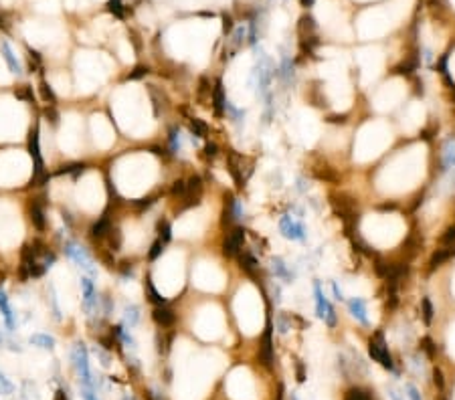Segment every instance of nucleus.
<instances>
[{
    "label": "nucleus",
    "instance_id": "28",
    "mask_svg": "<svg viewBox=\"0 0 455 400\" xmlns=\"http://www.w3.org/2000/svg\"><path fill=\"white\" fill-rule=\"evenodd\" d=\"M229 215H231L235 221H243V219H245V206H243V202H241L239 198H233V200H231V210H229Z\"/></svg>",
    "mask_w": 455,
    "mask_h": 400
},
{
    "label": "nucleus",
    "instance_id": "47",
    "mask_svg": "<svg viewBox=\"0 0 455 400\" xmlns=\"http://www.w3.org/2000/svg\"><path fill=\"white\" fill-rule=\"evenodd\" d=\"M332 293H334V297H336L338 301H342V299H344V293H342L340 285H338L336 281H332Z\"/></svg>",
    "mask_w": 455,
    "mask_h": 400
},
{
    "label": "nucleus",
    "instance_id": "46",
    "mask_svg": "<svg viewBox=\"0 0 455 400\" xmlns=\"http://www.w3.org/2000/svg\"><path fill=\"white\" fill-rule=\"evenodd\" d=\"M453 241H455V227H451V229H449L445 234H443V236H441V243H445V245H447V243H453Z\"/></svg>",
    "mask_w": 455,
    "mask_h": 400
},
{
    "label": "nucleus",
    "instance_id": "27",
    "mask_svg": "<svg viewBox=\"0 0 455 400\" xmlns=\"http://www.w3.org/2000/svg\"><path fill=\"white\" fill-rule=\"evenodd\" d=\"M49 305H51V311H53V317L55 319H61V307H59V299H57V291H55V285L49 283Z\"/></svg>",
    "mask_w": 455,
    "mask_h": 400
},
{
    "label": "nucleus",
    "instance_id": "26",
    "mask_svg": "<svg viewBox=\"0 0 455 400\" xmlns=\"http://www.w3.org/2000/svg\"><path fill=\"white\" fill-rule=\"evenodd\" d=\"M168 142H170V150L174 154H180L182 152V136H180V129L178 127H170Z\"/></svg>",
    "mask_w": 455,
    "mask_h": 400
},
{
    "label": "nucleus",
    "instance_id": "42",
    "mask_svg": "<svg viewBox=\"0 0 455 400\" xmlns=\"http://www.w3.org/2000/svg\"><path fill=\"white\" fill-rule=\"evenodd\" d=\"M110 10L114 12L117 18H121L123 16V4H121V0H110Z\"/></svg>",
    "mask_w": 455,
    "mask_h": 400
},
{
    "label": "nucleus",
    "instance_id": "51",
    "mask_svg": "<svg viewBox=\"0 0 455 400\" xmlns=\"http://www.w3.org/2000/svg\"><path fill=\"white\" fill-rule=\"evenodd\" d=\"M205 150H207V152H205V154H207V156H209V158H211V156H215V154H217V146H215V144H209V146H207V148H205Z\"/></svg>",
    "mask_w": 455,
    "mask_h": 400
},
{
    "label": "nucleus",
    "instance_id": "43",
    "mask_svg": "<svg viewBox=\"0 0 455 400\" xmlns=\"http://www.w3.org/2000/svg\"><path fill=\"white\" fill-rule=\"evenodd\" d=\"M405 392H407L409 400H423L421 394H419V390H417V386H413V384H407L405 386Z\"/></svg>",
    "mask_w": 455,
    "mask_h": 400
},
{
    "label": "nucleus",
    "instance_id": "7",
    "mask_svg": "<svg viewBox=\"0 0 455 400\" xmlns=\"http://www.w3.org/2000/svg\"><path fill=\"white\" fill-rule=\"evenodd\" d=\"M314 301H316V313H318V317L326 326L334 328L336 326V311H334L332 303L328 301V297L324 295V291H322V287H320L318 281H314Z\"/></svg>",
    "mask_w": 455,
    "mask_h": 400
},
{
    "label": "nucleus",
    "instance_id": "4",
    "mask_svg": "<svg viewBox=\"0 0 455 400\" xmlns=\"http://www.w3.org/2000/svg\"><path fill=\"white\" fill-rule=\"evenodd\" d=\"M280 232L282 236L287 241H295V243H304L308 238V229L301 221V217H295V215H284L280 219Z\"/></svg>",
    "mask_w": 455,
    "mask_h": 400
},
{
    "label": "nucleus",
    "instance_id": "41",
    "mask_svg": "<svg viewBox=\"0 0 455 400\" xmlns=\"http://www.w3.org/2000/svg\"><path fill=\"white\" fill-rule=\"evenodd\" d=\"M45 117L53 123V125H57L59 123V112L55 110V105H47V110H45Z\"/></svg>",
    "mask_w": 455,
    "mask_h": 400
},
{
    "label": "nucleus",
    "instance_id": "48",
    "mask_svg": "<svg viewBox=\"0 0 455 400\" xmlns=\"http://www.w3.org/2000/svg\"><path fill=\"white\" fill-rule=\"evenodd\" d=\"M83 400H97V396L93 394V388H83Z\"/></svg>",
    "mask_w": 455,
    "mask_h": 400
},
{
    "label": "nucleus",
    "instance_id": "14",
    "mask_svg": "<svg viewBox=\"0 0 455 400\" xmlns=\"http://www.w3.org/2000/svg\"><path fill=\"white\" fill-rule=\"evenodd\" d=\"M31 221H33V227L39 230V232H43V230L47 229L45 208H43V204H41V200H39V198H35V200H33V204H31Z\"/></svg>",
    "mask_w": 455,
    "mask_h": 400
},
{
    "label": "nucleus",
    "instance_id": "9",
    "mask_svg": "<svg viewBox=\"0 0 455 400\" xmlns=\"http://www.w3.org/2000/svg\"><path fill=\"white\" fill-rule=\"evenodd\" d=\"M0 313H2V319H4V326H6V332L14 334L16 332V313L10 305V299H8L4 289H0Z\"/></svg>",
    "mask_w": 455,
    "mask_h": 400
},
{
    "label": "nucleus",
    "instance_id": "40",
    "mask_svg": "<svg viewBox=\"0 0 455 400\" xmlns=\"http://www.w3.org/2000/svg\"><path fill=\"white\" fill-rule=\"evenodd\" d=\"M170 192L174 194V196H184V192H186V182H184V180H176L174 186L170 188Z\"/></svg>",
    "mask_w": 455,
    "mask_h": 400
},
{
    "label": "nucleus",
    "instance_id": "45",
    "mask_svg": "<svg viewBox=\"0 0 455 400\" xmlns=\"http://www.w3.org/2000/svg\"><path fill=\"white\" fill-rule=\"evenodd\" d=\"M277 328H280V334H285V332L289 330V324L285 322L284 313H280V315H277Z\"/></svg>",
    "mask_w": 455,
    "mask_h": 400
},
{
    "label": "nucleus",
    "instance_id": "44",
    "mask_svg": "<svg viewBox=\"0 0 455 400\" xmlns=\"http://www.w3.org/2000/svg\"><path fill=\"white\" fill-rule=\"evenodd\" d=\"M433 382H435L439 388H443V386H445V382H443V374H441V370H439V368H435V370H433Z\"/></svg>",
    "mask_w": 455,
    "mask_h": 400
},
{
    "label": "nucleus",
    "instance_id": "39",
    "mask_svg": "<svg viewBox=\"0 0 455 400\" xmlns=\"http://www.w3.org/2000/svg\"><path fill=\"white\" fill-rule=\"evenodd\" d=\"M423 317H425V324H431V319H433V307L427 297L423 299Z\"/></svg>",
    "mask_w": 455,
    "mask_h": 400
},
{
    "label": "nucleus",
    "instance_id": "20",
    "mask_svg": "<svg viewBox=\"0 0 455 400\" xmlns=\"http://www.w3.org/2000/svg\"><path fill=\"white\" fill-rule=\"evenodd\" d=\"M211 97H213V108H215V112H217V114H223V112H225V101H227V97H225V93H223V83H221V81H217V85H215Z\"/></svg>",
    "mask_w": 455,
    "mask_h": 400
},
{
    "label": "nucleus",
    "instance_id": "29",
    "mask_svg": "<svg viewBox=\"0 0 455 400\" xmlns=\"http://www.w3.org/2000/svg\"><path fill=\"white\" fill-rule=\"evenodd\" d=\"M146 287H148V295H150V301H152V303H156V305H166V299L158 293V289H156V285L152 283V279L146 281Z\"/></svg>",
    "mask_w": 455,
    "mask_h": 400
},
{
    "label": "nucleus",
    "instance_id": "58",
    "mask_svg": "<svg viewBox=\"0 0 455 400\" xmlns=\"http://www.w3.org/2000/svg\"><path fill=\"white\" fill-rule=\"evenodd\" d=\"M269 2H271V4H284L285 0H269Z\"/></svg>",
    "mask_w": 455,
    "mask_h": 400
},
{
    "label": "nucleus",
    "instance_id": "17",
    "mask_svg": "<svg viewBox=\"0 0 455 400\" xmlns=\"http://www.w3.org/2000/svg\"><path fill=\"white\" fill-rule=\"evenodd\" d=\"M152 317L162 328H170L172 324H174V313H172L168 307H164V305H156L154 311H152Z\"/></svg>",
    "mask_w": 455,
    "mask_h": 400
},
{
    "label": "nucleus",
    "instance_id": "49",
    "mask_svg": "<svg viewBox=\"0 0 455 400\" xmlns=\"http://www.w3.org/2000/svg\"><path fill=\"white\" fill-rule=\"evenodd\" d=\"M148 73V69H144V67H138L132 75H130V79H138V77H142V75H146Z\"/></svg>",
    "mask_w": 455,
    "mask_h": 400
},
{
    "label": "nucleus",
    "instance_id": "13",
    "mask_svg": "<svg viewBox=\"0 0 455 400\" xmlns=\"http://www.w3.org/2000/svg\"><path fill=\"white\" fill-rule=\"evenodd\" d=\"M348 309H350V315L358 322V324H362V326H368V317H366V303H364V299H360V297H352L350 301H348Z\"/></svg>",
    "mask_w": 455,
    "mask_h": 400
},
{
    "label": "nucleus",
    "instance_id": "10",
    "mask_svg": "<svg viewBox=\"0 0 455 400\" xmlns=\"http://www.w3.org/2000/svg\"><path fill=\"white\" fill-rule=\"evenodd\" d=\"M243 241H245V230L243 229H233L225 238V245H223V251L225 255H237L243 247Z\"/></svg>",
    "mask_w": 455,
    "mask_h": 400
},
{
    "label": "nucleus",
    "instance_id": "59",
    "mask_svg": "<svg viewBox=\"0 0 455 400\" xmlns=\"http://www.w3.org/2000/svg\"><path fill=\"white\" fill-rule=\"evenodd\" d=\"M291 400H299V398H297V394H291Z\"/></svg>",
    "mask_w": 455,
    "mask_h": 400
},
{
    "label": "nucleus",
    "instance_id": "2",
    "mask_svg": "<svg viewBox=\"0 0 455 400\" xmlns=\"http://www.w3.org/2000/svg\"><path fill=\"white\" fill-rule=\"evenodd\" d=\"M29 154L33 158V168H35V174H33V182L35 186H43L49 182V174L45 172V162H43V154H41V129L39 125H35L31 131H29Z\"/></svg>",
    "mask_w": 455,
    "mask_h": 400
},
{
    "label": "nucleus",
    "instance_id": "34",
    "mask_svg": "<svg viewBox=\"0 0 455 400\" xmlns=\"http://www.w3.org/2000/svg\"><path fill=\"white\" fill-rule=\"evenodd\" d=\"M164 247H166V243H162L160 238H156L154 241V245L150 247V253H148V257H150V261H156L160 255H162V251H164Z\"/></svg>",
    "mask_w": 455,
    "mask_h": 400
},
{
    "label": "nucleus",
    "instance_id": "57",
    "mask_svg": "<svg viewBox=\"0 0 455 400\" xmlns=\"http://www.w3.org/2000/svg\"><path fill=\"white\" fill-rule=\"evenodd\" d=\"M299 2H301V6H306V8H308V6H312V4H314V0H299Z\"/></svg>",
    "mask_w": 455,
    "mask_h": 400
},
{
    "label": "nucleus",
    "instance_id": "50",
    "mask_svg": "<svg viewBox=\"0 0 455 400\" xmlns=\"http://www.w3.org/2000/svg\"><path fill=\"white\" fill-rule=\"evenodd\" d=\"M389 396H391V400H405L397 388H389Z\"/></svg>",
    "mask_w": 455,
    "mask_h": 400
},
{
    "label": "nucleus",
    "instance_id": "24",
    "mask_svg": "<svg viewBox=\"0 0 455 400\" xmlns=\"http://www.w3.org/2000/svg\"><path fill=\"white\" fill-rule=\"evenodd\" d=\"M87 170V166L85 164H81V162H75V164H65V166H61L55 174L57 176H63V174H69V176H73V178H79L83 172Z\"/></svg>",
    "mask_w": 455,
    "mask_h": 400
},
{
    "label": "nucleus",
    "instance_id": "53",
    "mask_svg": "<svg viewBox=\"0 0 455 400\" xmlns=\"http://www.w3.org/2000/svg\"><path fill=\"white\" fill-rule=\"evenodd\" d=\"M280 293H282V289H280V285H275V287H273V299H275V303H277V305H280V301H282Z\"/></svg>",
    "mask_w": 455,
    "mask_h": 400
},
{
    "label": "nucleus",
    "instance_id": "37",
    "mask_svg": "<svg viewBox=\"0 0 455 400\" xmlns=\"http://www.w3.org/2000/svg\"><path fill=\"white\" fill-rule=\"evenodd\" d=\"M14 95H16L18 99H22V101H33V89H31L29 85L18 87V89L14 91Z\"/></svg>",
    "mask_w": 455,
    "mask_h": 400
},
{
    "label": "nucleus",
    "instance_id": "5",
    "mask_svg": "<svg viewBox=\"0 0 455 400\" xmlns=\"http://www.w3.org/2000/svg\"><path fill=\"white\" fill-rule=\"evenodd\" d=\"M81 285V305H83V313L87 317H91L93 313H99V295H97V289L93 285V279L91 277H81L79 281Z\"/></svg>",
    "mask_w": 455,
    "mask_h": 400
},
{
    "label": "nucleus",
    "instance_id": "54",
    "mask_svg": "<svg viewBox=\"0 0 455 400\" xmlns=\"http://www.w3.org/2000/svg\"><path fill=\"white\" fill-rule=\"evenodd\" d=\"M425 345H423V348H425V352H427V354H429V356H433V343H431V340H425Z\"/></svg>",
    "mask_w": 455,
    "mask_h": 400
},
{
    "label": "nucleus",
    "instance_id": "16",
    "mask_svg": "<svg viewBox=\"0 0 455 400\" xmlns=\"http://www.w3.org/2000/svg\"><path fill=\"white\" fill-rule=\"evenodd\" d=\"M140 317H142L140 305H136V303H125L123 305V326L134 328V326L140 324Z\"/></svg>",
    "mask_w": 455,
    "mask_h": 400
},
{
    "label": "nucleus",
    "instance_id": "56",
    "mask_svg": "<svg viewBox=\"0 0 455 400\" xmlns=\"http://www.w3.org/2000/svg\"><path fill=\"white\" fill-rule=\"evenodd\" d=\"M6 343H8V338H6V334L0 330V348H4Z\"/></svg>",
    "mask_w": 455,
    "mask_h": 400
},
{
    "label": "nucleus",
    "instance_id": "8",
    "mask_svg": "<svg viewBox=\"0 0 455 400\" xmlns=\"http://www.w3.org/2000/svg\"><path fill=\"white\" fill-rule=\"evenodd\" d=\"M73 360H75V368L79 372V380L83 384V388H93L91 382V368H89V354L87 348L83 343H77L73 350Z\"/></svg>",
    "mask_w": 455,
    "mask_h": 400
},
{
    "label": "nucleus",
    "instance_id": "19",
    "mask_svg": "<svg viewBox=\"0 0 455 400\" xmlns=\"http://www.w3.org/2000/svg\"><path fill=\"white\" fill-rule=\"evenodd\" d=\"M29 343L31 345H37V348H41V350H47V352H51V350H55V338L53 336H49V334H33L31 338H29Z\"/></svg>",
    "mask_w": 455,
    "mask_h": 400
},
{
    "label": "nucleus",
    "instance_id": "21",
    "mask_svg": "<svg viewBox=\"0 0 455 400\" xmlns=\"http://www.w3.org/2000/svg\"><path fill=\"white\" fill-rule=\"evenodd\" d=\"M225 112H227L229 119L237 125V127H241V125H245V112L243 110H239V108H235L231 101H225Z\"/></svg>",
    "mask_w": 455,
    "mask_h": 400
},
{
    "label": "nucleus",
    "instance_id": "52",
    "mask_svg": "<svg viewBox=\"0 0 455 400\" xmlns=\"http://www.w3.org/2000/svg\"><path fill=\"white\" fill-rule=\"evenodd\" d=\"M53 400H69V398H67V392H65L63 388H59L57 392H55V398Z\"/></svg>",
    "mask_w": 455,
    "mask_h": 400
},
{
    "label": "nucleus",
    "instance_id": "11",
    "mask_svg": "<svg viewBox=\"0 0 455 400\" xmlns=\"http://www.w3.org/2000/svg\"><path fill=\"white\" fill-rule=\"evenodd\" d=\"M0 53H2V59H4V63L8 65L10 73H14V75H22V65H20L18 57L14 55L12 47L8 45V41H2V43H0Z\"/></svg>",
    "mask_w": 455,
    "mask_h": 400
},
{
    "label": "nucleus",
    "instance_id": "38",
    "mask_svg": "<svg viewBox=\"0 0 455 400\" xmlns=\"http://www.w3.org/2000/svg\"><path fill=\"white\" fill-rule=\"evenodd\" d=\"M119 275H121V279H132L134 277V265L132 263H121L119 265Z\"/></svg>",
    "mask_w": 455,
    "mask_h": 400
},
{
    "label": "nucleus",
    "instance_id": "36",
    "mask_svg": "<svg viewBox=\"0 0 455 400\" xmlns=\"http://www.w3.org/2000/svg\"><path fill=\"white\" fill-rule=\"evenodd\" d=\"M121 247V232L117 229H110V251H119Z\"/></svg>",
    "mask_w": 455,
    "mask_h": 400
},
{
    "label": "nucleus",
    "instance_id": "3",
    "mask_svg": "<svg viewBox=\"0 0 455 400\" xmlns=\"http://www.w3.org/2000/svg\"><path fill=\"white\" fill-rule=\"evenodd\" d=\"M63 251H65V257L67 259H71L81 271H85L87 273V277H95L97 275V269H95V263H93V257L89 255V251L83 247V245H79V243H75V241H65V245H63Z\"/></svg>",
    "mask_w": 455,
    "mask_h": 400
},
{
    "label": "nucleus",
    "instance_id": "12",
    "mask_svg": "<svg viewBox=\"0 0 455 400\" xmlns=\"http://www.w3.org/2000/svg\"><path fill=\"white\" fill-rule=\"evenodd\" d=\"M271 273H273L277 279H282L284 283H293V279H295V275L289 271L287 263H285L282 257H273V259H271Z\"/></svg>",
    "mask_w": 455,
    "mask_h": 400
},
{
    "label": "nucleus",
    "instance_id": "18",
    "mask_svg": "<svg viewBox=\"0 0 455 400\" xmlns=\"http://www.w3.org/2000/svg\"><path fill=\"white\" fill-rule=\"evenodd\" d=\"M245 37H247V26H237V29L233 31V35H231V39H229V49H231V55H229V57H233V53H237V51L243 47Z\"/></svg>",
    "mask_w": 455,
    "mask_h": 400
},
{
    "label": "nucleus",
    "instance_id": "55",
    "mask_svg": "<svg viewBox=\"0 0 455 400\" xmlns=\"http://www.w3.org/2000/svg\"><path fill=\"white\" fill-rule=\"evenodd\" d=\"M297 380H299V382H304V380H306V376H304V366H301V364L297 366Z\"/></svg>",
    "mask_w": 455,
    "mask_h": 400
},
{
    "label": "nucleus",
    "instance_id": "32",
    "mask_svg": "<svg viewBox=\"0 0 455 400\" xmlns=\"http://www.w3.org/2000/svg\"><path fill=\"white\" fill-rule=\"evenodd\" d=\"M241 267H243L245 271L253 273V271H255V267H257V261H255V257H253L251 253H243V255H241Z\"/></svg>",
    "mask_w": 455,
    "mask_h": 400
},
{
    "label": "nucleus",
    "instance_id": "33",
    "mask_svg": "<svg viewBox=\"0 0 455 400\" xmlns=\"http://www.w3.org/2000/svg\"><path fill=\"white\" fill-rule=\"evenodd\" d=\"M346 400H372V398H370V394H368L366 390H362V388H350V390L346 392Z\"/></svg>",
    "mask_w": 455,
    "mask_h": 400
},
{
    "label": "nucleus",
    "instance_id": "22",
    "mask_svg": "<svg viewBox=\"0 0 455 400\" xmlns=\"http://www.w3.org/2000/svg\"><path fill=\"white\" fill-rule=\"evenodd\" d=\"M110 229H112L110 219H108V217H102L99 221L93 223V227H91V236H93V238H104V236L110 232Z\"/></svg>",
    "mask_w": 455,
    "mask_h": 400
},
{
    "label": "nucleus",
    "instance_id": "1",
    "mask_svg": "<svg viewBox=\"0 0 455 400\" xmlns=\"http://www.w3.org/2000/svg\"><path fill=\"white\" fill-rule=\"evenodd\" d=\"M253 49H255V65H253V69H251V77H249V85L255 89V93L259 95V97H263L265 99V103L271 99V95H269V85H271V79H273V61L267 57V53L261 49V47H257V45H253Z\"/></svg>",
    "mask_w": 455,
    "mask_h": 400
},
{
    "label": "nucleus",
    "instance_id": "25",
    "mask_svg": "<svg viewBox=\"0 0 455 400\" xmlns=\"http://www.w3.org/2000/svg\"><path fill=\"white\" fill-rule=\"evenodd\" d=\"M280 77L284 79L285 83H289L291 79H293V61L284 55L282 57V67H280Z\"/></svg>",
    "mask_w": 455,
    "mask_h": 400
},
{
    "label": "nucleus",
    "instance_id": "35",
    "mask_svg": "<svg viewBox=\"0 0 455 400\" xmlns=\"http://www.w3.org/2000/svg\"><path fill=\"white\" fill-rule=\"evenodd\" d=\"M12 392H14V384L0 372V396H8Z\"/></svg>",
    "mask_w": 455,
    "mask_h": 400
},
{
    "label": "nucleus",
    "instance_id": "30",
    "mask_svg": "<svg viewBox=\"0 0 455 400\" xmlns=\"http://www.w3.org/2000/svg\"><path fill=\"white\" fill-rule=\"evenodd\" d=\"M190 134L192 136H207V123L200 121L198 117H190Z\"/></svg>",
    "mask_w": 455,
    "mask_h": 400
},
{
    "label": "nucleus",
    "instance_id": "6",
    "mask_svg": "<svg viewBox=\"0 0 455 400\" xmlns=\"http://www.w3.org/2000/svg\"><path fill=\"white\" fill-rule=\"evenodd\" d=\"M368 352H370V358L374 362H378L383 368L387 370H395V364H393V358H391V352H389V345L385 342V336L383 334H374L368 342Z\"/></svg>",
    "mask_w": 455,
    "mask_h": 400
},
{
    "label": "nucleus",
    "instance_id": "31",
    "mask_svg": "<svg viewBox=\"0 0 455 400\" xmlns=\"http://www.w3.org/2000/svg\"><path fill=\"white\" fill-rule=\"evenodd\" d=\"M158 238L162 241V243H168L172 238V227L168 221H160L158 223Z\"/></svg>",
    "mask_w": 455,
    "mask_h": 400
},
{
    "label": "nucleus",
    "instance_id": "23",
    "mask_svg": "<svg viewBox=\"0 0 455 400\" xmlns=\"http://www.w3.org/2000/svg\"><path fill=\"white\" fill-rule=\"evenodd\" d=\"M39 93H41V99H43L47 105H55V103H57V95H55L53 87H51L45 79L39 83Z\"/></svg>",
    "mask_w": 455,
    "mask_h": 400
},
{
    "label": "nucleus",
    "instance_id": "15",
    "mask_svg": "<svg viewBox=\"0 0 455 400\" xmlns=\"http://www.w3.org/2000/svg\"><path fill=\"white\" fill-rule=\"evenodd\" d=\"M259 358L263 362V366H271L273 362V345H271V328L267 326V332L263 336V342H261V350H259Z\"/></svg>",
    "mask_w": 455,
    "mask_h": 400
}]
</instances>
